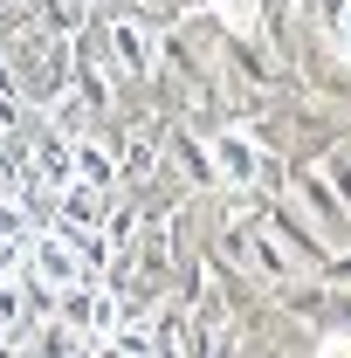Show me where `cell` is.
<instances>
[{
    "label": "cell",
    "mask_w": 351,
    "mask_h": 358,
    "mask_svg": "<svg viewBox=\"0 0 351 358\" xmlns=\"http://www.w3.org/2000/svg\"><path fill=\"white\" fill-rule=\"evenodd\" d=\"M96 35H103L110 62H117V76H124L131 90H145L152 76H159V28H152L145 14L110 7V14H96Z\"/></svg>",
    "instance_id": "obj_1"
},
{
    "label": "cell",
    "mask_w": 351,
    "mask_h": 358,
    "mask_svg": "<svg viewBox=\"0 0 351 358\" xmlns=\"http://www.w3.org/2000/svg\"><path fill=\"white\" fill-rule=\"evenodd\" d=\"M21 262H28V241H7L0 234V275H21Z\"/></svg>",
    "instance_id": "obj_9"
},
{
    "label": "cell",
    "mask_w": 351,
    "mask_h": 358,
    "mask_svg": "<svg viewBox=\"0 0 351 358\" xmlns=\"http://www.w3.org/2000/svg\"><path fill=\"white\" fill-rule=\"evenodd\" d=\"M0 152H7V138H0Z\"/></svg>",
    "instance_id": "obj_10"
},
{
    "label": "cell",
    "mask_w": 351,
    "mask_h": 358,
    "mask_svg": "<svg viewBox=\"0 0 351 358\" xmlns=\"http://www.w3.org/2000/svg\"><path fill=\"white\" fill-rule=\"evenodd\" d=\"M28 275H35V282H48V289H69V282H76V275H83V262H76V234H62V227H35V234H28Z\"/></svg>",
    "instance_id": "obj_3"
},
{
    "label": "cell",
    "mask_w": 351,
    "mask_h": 358,
    "mask_svg": "<svg viewBox=\"0 0 351 358\" xmlns=\"http://www.w3.org/2000/svg\"><path fill=\"white\" fill-rule=\"evenodd\" d=\"M166 145H173V166H179L186 179H193L200 193H220L214 152H207V138H193V124H173V131H166Z\"/></svg>",
    "instance_id": "obj_5"
},
{
    "label": "cell",
    "mask_w": 351,
    "mask_h": 358,
    "mask_svg": "<svg viewBox=\"0 0 351 358\" xmlns=\"http://www.w3.org/2000/svg\"><path fill=\"white\" fill-rule=\"evenodd\" d=\"M317 173H324V186L351 207V145H324V152H317Z\"/></svg>",
    "instance_id": "obj_7"
},
{
    "label": "cell",
    "mask_w": 351,
    "mask_h": 358,
    "mask_svg": "<svg viewBox=\"0 0 351 358\" xmlns=\"http://www.w3.org/2000/svg\"><path fill=\"white\" fill-rule=\"evenodd\" d=\"M28 324V296H21V275H0V352H7V338Z\"/></svg>",
    "instance_id": "obj_8"
},
{
    "label": "cell",
    "mask_w": 351,
    "mask_h": 358,
    "mask_svg": "<svg viewBox=\"0 0 351 358\" xmlns=\"http://www.w3.org/2000/svg\"><path fill=\"white\" fill-rule=\"evenodd\" d=\"M76 179H89V186H103V193H117V186H124V173H117V145H110V131H83V138H76Z\"/></svg>",
    "instance_id": "obj_6"
},
{
    "label": "cell",
    "mask_w": 351,
    "mask_h": 358,
    "mask_svg": "<svg viewBox=\"0 0 351 358\" xmlns=\"http://www.w3.org/2000/svg\"><path fill=\"white\" fill-rule=\"evenodd\" d=\"M255 221H262L268 234H275V248H282V255L296 262V275H317V268H324V255H331V241H324V234H317V227H310L303 214L289 207V200H275V193H268Z\"/></svg>",
    "instance_id": "obj_2"
},
{
    "label": "cell",
    "mask_w": 351,
    "mask_h": 358,
    "mask_svg": "<svg viewBox=\"0 0 351 358\" xmlns=\"http://www.w3.org/2000/svg\"><path fill=\"white\" fill-rule=\"evenodd\" d=\"M110 214V193L103 186H89V179H69V186H55L48 193V227H62V234H83Z\"/></svg>",
    "instance_id": "obj_4"
}]
</instances>
